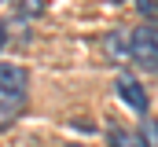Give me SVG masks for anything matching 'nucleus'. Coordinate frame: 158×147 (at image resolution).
Returning a JSON list of instances; mask_svg holds the SVG:
<instances>
[{"label": "nucleus", "instance_id": "nucleus-1", "mask_svg": "<svg viewBox=\"0 0 158 147\" xmlns=\"http://www.w3.org/2000/svg\"><path fill=\"white\" fill-rule=\"evenodd\" d=\"M26 92H30V77L19 63H0V132L11 129L22 110H26Z\"/></svg>", "mask_w": 158, "mask_h": 147}, {"label": "nucleus", "instance_id": "nucleus-2", "mask_svg": "<svg viewBox=\"0 0 158 147\" xmlns=\"http://www.w3.org/2000/svg\"><path fill=\"white\" fill-rule=\"evenodd\" d=\"M132 44V59L143 66L147 74H158V22H143L129 33Z\"/></svg>", "mask_w": 158, "mask_h": 147}, {"label": "nucleus", "instance_id": "nucleus-3", "mask_svg": "<svg viewBox=\"0 0 158 147\" xmlns=\"http://www.w3.org/2000/svg\"><path fill=\"white\" fill-rule=\"evenodd\" d=\"M114 92H118V99L132 110V114L147 118V110H151V96H147V88H143V81H140L136 74L118 70V77H114Z\"/></svg>", "mask_w": 158, "mask_h": 147}, {"label": "nucleus", "instance_id": "nucleus-4", "mask_svg": "<svg viewBox=\"0 0 158 147\" xmlns=\"http://www.w3.org/2000/svg\"><path fill=\"white\" fill-rule=\"evenodd\" d=\"M107 147H147V144H143L140 132H132V129L118 125V121H110L107 125Z\"/></svg>", "mask_w": 158, "mask_h": 147}, {"label": "nucleus", "instance_id": "nucleus-5", "mask_svg": "<svg viewBox=\"0 0 158 147\" xmlns=\"http://www.w3.org/2000/svg\"><path fill=\"white\" fill-rule=\"evenodd\" d=\"M103 44H107V55H110V59H121V63H125V59H132V44H129V33H125V30L107 33Z\"/></svg>", "mask_w": 158, "mask_h": 147}, {"label": "nucleus", "instance_id": "nucleus-6", "mask_svg": "<svg viewBox=\"0 0 158 147\" xmlns=\"http://www.w3.org/2000/svg\"><path fill=\"white\" fill-rule=\"evenodd\" d=\"M140 136H143V144H147V147H158V118H143Z\"/></svg>", "mask_w": 158, "mask_h": 147}, {"label": "nucleus", "instance_id": "nucleus-7", "mask_svg": "<svg viewBox=\"0 0 158 147\" xmlns=\"http://www.w3.org/2000/svg\"><path fill=\"white\" fill-rule=\"evenodd\" d=\"M11 4L19 7V15H30V19L44 11V0H11Z\"/></svg>", "mask_w": 158, "mask_h": 147}, {"label": "nucleus", "instance_id": "nucleus-8", "mask_svg": "<svg viewBox=\"0 0 158 147\" xmlns=\"http://www.w3.org/2000/svg\"><path fill=\"white\" fill-rule=\"evenodd\" d=\"M136 7L147 22H158V0H136Z\"/></svg>", "mask_w": 158, "mask_h": 147}, {"label": "nucleus", "instance_id": "nucleus-9", "mask_svg": "<svg viewBox=\"0 0 158 147\" xmlns=\"http://www.w3.org/2000/svg\"><path fill=\"white\" fill-rule=\"evenodd\" d=\"M7 48V26H4V19H0V52Z\"/></svg>", "mask_w": 158, "mask_h": 147}, {"label": "nucleus", "instance_id": "nucleus-10", "mask_svg": "<svg viewBox=\"0 0 158 147\" xmlns=\"http://www.w3.org/2000/svg\"><path fill=\"white\" fill-rule=\"evenodd\" d=\"M66 147H85V144H66Z\"/></svg>", "mask_w": 158, "mask_h": 147}, {"label": "nucleus", "instance_id": "nucleus-11", "mask_svg": "<svg viewBox=\"0 0 158 147\" xmlns=\"http://www.w3.org/2000/svg\"><path fill=\"white\" fill-rule=\"evenodd\" d=\"M107 4H121V0H107Z\"/></svg>", "mask_w": 158, "mask_h": 147}]
</instances>
